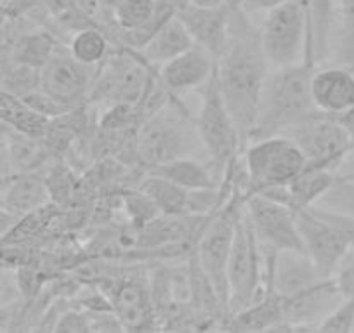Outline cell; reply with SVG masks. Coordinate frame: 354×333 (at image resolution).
<instances>
[{
    "instance_id": "46",
    "label": "cell",
    "mask_w": 354,
    "mask_h": 333,
    "mask_svg": "<svg viewBox=\"0 0 354 333\" xmlns=\"http://www.w3.org/2000/svg\"><path fill=\"white\" fill-rule=\"evenodd\" d=\"M353 71H354V68H353Z\"/></svg>"
},
{
    "instance_id": "33",
    "label": "cell",
    "mask_w": 354,
    "mask_h": 333,
    "mask_svg": "<svg viewBox=\"0 0 354 333\" xmlns=\"http://www.w3.org/2000/svg\"><path fill=\"white\" fill-rule=\"evenodd\" d=\"M21 99L25 101V103L28 104L32 110H35L37 113L44 115V117H47L49 120L61 117V115H64V113H68L70 110H73V108L66 106V104H63V103H59L57 99H54L53 96H49L47 93H44L42 89L33 91V93L26 94V96L21 97Z\"/></svg>"
},
{
    "instance_id": "38",
    "label": "cell",
    "mask_w": 354,
    "mask_h": 333,
    "mask_svg": "<svg viewBox=\"0 0 354 333\" xmlns=\"http://www.w3.org/2000/svg\"><path fill=\"white\" fill-rule=\"evenodd\" d=\"M12 166L9 162V153H8V142H6V135L0 137V182L6 181L9 175H12Z\"/></svg>"
},
{
    "instance_id": "18",
    "label": "cell",
    "mask_w": 354,
    "mask_h": 333,
    "mask_svg": "<svg viewBox=\"0 0 354 333\" xmlns=\"http://www.w3.org/2000/svg\"><path fill=\"white\" fill-rule=\"evenodd\" d=\"M333 181H335V172L304 166L301 174L285 186L283 205L294 212L309 209L322 198V195H325Z\"/></svg>"
},
{
    "instance_id": "43",
    "label": "cell",
    "mask_w": 354,
    "mask_h": 333,
    "mask_svg": "<svg viewBox=\"0 0 354 333\" xmlns=\"http://www.w3.org/2000/svg\"><path fill=\"white\" fill-rule=\"evenodd\" d=\"M101 4L104 6L106 9H110V11L115 12V9H117V6L120 4V0H100Z\"/></svg>"
},
{
    "instance_id": "7",
    "label": "cell",
    "mask_w": 354,
    "mask_h": 333,
    "mask_svg": "<svg viewBox=\"0 0 354 333\" xmlns=\"http://www.w3.org/2000/svg\"><path fill=\"white\" fill-rule=\"evenodd\" d=\"M195 122L205 155L209 156L214 166L224 172V169L234 158H238L243 146H241V139L233 117L230 115L223 96H221L216 71L203 86L202 108H200V113Z\"/></svg>"
},
{
    "instance_id": "34",
    "label": "cell",
    "mask_w": 354,
    "mask_h": 333,
    "mask_svg": "<svg viewBox=\"0 0 354 333\" xmlns=\"http://www.w3.org/2000/svg\"><path fill=\"white\" fill-rule=\"evenodd\" d=\"M54 332H71V333H85L93 332V321L88 311H77V309H66L57 316L54 323Z\"/></svg>"
},
{
    "instance_id": "6",
    "label": "cell",
    "mask_w": 354,
    "mask_h": 333,
    "mask_svg": "<svg viewBox=\"0 0 354 333\" xmlns=\"http://www.w3.org/2000/svg\"><path fill=\"white\" fill-rule=\"evenodd\" d=\"M261 243L248 220L245 205L234 222L233 243L227 263V287H230V314L247 307L264 292Z\"/></svg>"
},
{
    "instance_id": "14",
    "label": "cell",
    "mask_w": 354,
    "mask_h": 333,
    "mask_svg": "<svg viewBox=\"0 0 354 333\" xmlns=\"http://www.w3.org/2000/svg\"><path fill=\"white\" fill-rule=\"evenodd\" d=\"M311 96L323 113L342 115L354 108V73L351 68L335 66L315 70L311 77Z\"/></svg>"
},
{
    "instance_id": "42",
    "label": "cell",
    "mask_w": 354,
    "mask_h": 333,
    "mask_svg": "<svg viewBox=\"0 0 354 333\" xmlns=\"http://www.w3.org/2000/svg\"><path fill=\"white\" fill-rule=\"evenodd\" d=\"M11 61V56H4V54H0V84H2V77H4V71H6V66H8V63Z\"/></svg>"
},
{
    "instance_id": "30",
    "label": "cell",
    "mask_w": 354,
    "mask_h": 333,
    "mask_svg": "<svg viewBox=\"0 0 354 333\" xmlns=\"http://www.w3.org/2000/svg\"><path fill=\"white\" fill-rule=\"evenodd\" d=\"M337 61L354 68V0H340V30L337 44Z\"/></svg>"
},
{
    "instance_id": "39",
    "label": "cell",
    "mask_w": 354,
    "mask_h": 333,
    "mask_svg": "<svg viewBox=\"0 0 354 333\" xmlns=\"http://www.w3.org/2000/svg\"><path fill=\"white\" fill-rule=\"evenodd\" d=\"M18 219L19 217H16L15 213L8 212V210L0 207V240L8 236L9 231H11L12 227H15V224L18 222Z\"/></svg>"
},
{
    "instance_id": "1",
    "label": "cell",
    "mask_w": 354,
    "mask_h": 333,
    "mask_svg": "<svg viewBox=\"0 0 354 333\" xmlns=\"http://www.w3.org/2000/svg\"><path fill=\"white\" fill-rule=\"evenodd\" d=\"M268 73L270 63L262 53L261 32L248 25L245 12L233 6L230 39L216 59V78L243 148L257 118L259 101Z\"/></svg>"
},
{
    "instance_id": "28",
    "label": "cell",
    "mask_w": 354,
    "mask_h": 333,
    "mask_svg": "<svg viewBox=\"0 0 354 333\" xmlns=\"http://www.w3.org/2000/svg\"><path fill=\"white\" fill-rule=\"evenodd\" d=\"M0 89L16 97H25L26 94L40 89V70L26 64L9 61L6 66Z\"/></svg>"
},
{
    "instance_id": "13",
    "label": "cell",
    "mask_w": 354,
    "mask_h": 333,
    "mask_svg": "<svg viewBox=\"0 0 354 333\" xmlns=\"http://www.w3.org/2000/svg\"><path fill=\"white\" fill-rule=\"evenodd\" d=\"M216 71V57L202 46H192L188 50L162 64L160 78L172 94L203 87Z\"/></svg>"
},
{
    "instance_id": "41",
    "label": "cell",
    "mask_w": 354,
    "mask_h": 333,
    "mask_svg": "<svg viewBox=\"0 0 354 333\" xmlns=\"http://www.w3.org/2000/svg\"><path fill=\"white\" fill-rule=\"evenodd\" d=\"M188 2H192V4H196V6H205V8H210V6L223 4V2H226V0H188Z\"/></svg>"
},
{
    "instance_id": "3",
    "label": "cell",
    "mask_w": 354,
    "mask_h": 333,
    "mask_svg": "<svg viewBox=\"0 0 354 333\" xmlns=\"http://www.w3.org/2000/svg\"><path fill=\"white\" fill-rule=\"evenodd\" d=\"M136 146L139 165L145 171L177 158H198L202 153L205 155L196 122L176 94L139 125Z\"/></svg>"
},
{
    "instance_id": "17",
    "label": "cell",
    "mask_w": 354,
    "mask_h": 333,
    "mask_svg": "<svg viewBox=\"0 0 354 333\" xmlns=\"http://www.w3.org/2000/svg\"><path fill=\"white\" fill-rule=\"evenodd\" d=\"M192 46H195L192 35H189L186 26L181 23V19L174 16L138 53L141 54V57L146 63L156 66V64L169 63L170 59L188 50Z\"/></svg>"
},
{
    "instance_id": "21",
    "label": "cell",
    "mask_w": 354,
    "mask_h": 333,
    "mask_svg": "<svg viewBox=\"0 0 354 333\" xmlns=\"http://www.w3.org/2000/svg\"><path fill=\"white\" fill-rule=\"evenodd\" d=\"M136 188L141 189L153 200L162 216H186L188 213L189 191L169 179L145 172Z\"/></svg>"
},
{
    "instance_id": "12",
    "label": "cell",
    "mask_w": 354,
    "mask_h": 333,
    "mask_svg": "<svg viewBox=\"0 0 354 333\" xmlns=\"http://www.w3.org/2000/svg\"><path fill=\"white\" fill-rule=\"evenodd\" d=\"M231 8L223 2L219 6H196L188 0H177L176 16L181 19L196 46H202L214 57H219L230 39Z\"/></svg>"
},
{
    "instance_id": "11",
    "label": "cell",
    "mask_w": 354,
    "mask_h": 333,
    "mask_svg": "<svg viewBox=\"0 0 354 333\" xmlns=\"http://www.w3.org/2000/svg\"><path fill=\"white\" fill-rule=\"evenodd\" d=\"M94 73L93 66L82 64L70 49L57 44L53 56L40 68V89L59 103L77 108L87 103Z\"/></svg>"
},
{
    "instance_id": "26",
    "label": "cell",
    "mask_w": 354,
    "mask_h": 333,
    "mask_svg": "<svg viewBox=\"0 0 354 333\" xmlns=\"http://www.w3.org/2000/svg\"><path fill=\"white\" fill-rule=\"evenodd\" d=\"M177 0H156L153 15L149 16L148 21L141 25L139 28L131 30V32L122 33V46L125 49L141 50L149 40L153 39L156 32L169 21L170 18L176 16Z\"/></svg>"
},
{
    "instance_id": "4",
    "label": "cell",
    "mask_w": 354,
    "mask_h": 333,
    "mask_svg": "<svg viewBox=\"0 0 354 333\" xmlns=\"http://www.w3.org/2000/svg\"><path fill=\"white\" fill-rule=\"evenodd\" d=\"M243 169L247 175L245 200L252 195L283 188L297 178L306 166L301 149L285 135H271L250 142L243 151Z\"/></svg>"
},
{
    "instance_id": "8",
    "label": "cell",
    "mask_w": 354,
    "mask_h": 333,
    "mask_svg": "<svg viewBox=\"0 0 354 333\" xmlns=\"http://www.w3.org/2000/svg\"><path fill=\"white\" fill-rule=\"evenodd\" d=\"M261 47L273 68L292 66L304 61V0H292L268 11L261 30Z\"/></svg>"
},
{
    "instance_id": "2",
    "label": "cell",
    "mask_w": 354,
    "mask_h": 333,
    "mask_svg": "<svg viewBox=\"0 0 354 333\" xmlns=\"http://www.w3.org/2000/svg\"><path fill=\"white\" fill-rule=\"evenodd\" d=\"M315 70V64L302 61L292 66L274 68L268 73L248 142L283 134L292 125L318 111L311 96Z\"/></svg>"
},
{
    "instance_id": "32",
    "label": "cell",
    "mask_w": 354,
    "mask_h": 333,
    "mask_svg": "<svg viewBox=\"0 0 354 333\" xmlns=\"http://www.w3.org/2000/svg\"><path fill=\"white\" fill-rule=\"evenodd\" d=\"M318 332L349 333L354 332V298L344 297L337 307H333L318 325Z\"/></svg>"
},
{
    "instance_id": "44",
    "label": "cell",
    "mask_w": 354,
    "mask_h": 333,
    "mask_svg": "<svg viewBox=\"0 0 354 333\" xmlns=\"http://www.w3.org/2000/svg\"><path fill=\"white\" fill-rule=\"evenodd\" d=\"M9 132H11V127H9L8 124H6L2 118H0V137H4V135H8Z\"/></svg>"
},
{
    "instance_id": "27",
    "label": "cell",
    "mask_w": 354,
    "mask_h": 333,
    "mask_svg": "<svg viewBox=\"0 0 354 333\" xmlns=\"http://www.w3.org/2000/svg\"><path fill=\"white\" fill-rule=\"evenodd\" d=\"M118 196H120V209L124 210L129 224L134 229H142L146 224H149L160 216L153 200L148 195H145L141 189L124 188L118 191Z\"/></svg>"
},
{
    "instance_id": "16",
    "label": "cell",
    "mask_w": 354,
    "mask_h": 333,
    "mask_svg": "<svg viewBox=\"0 0 354 333\" xmlns=\"http://www.w3.org/2000/svg\"><path fill=\"white\" fill-rule=\"evenodd\" d=\"M306 50L304 61L318 64L328 54V40L333 25V0H304Z\"/></svg>"
},
{
    "instance_id": "45",
    "label": "cell",
    "mask_w": 354,
    "mask_h": 333,
    "mask_svg": "<svg viewBox=\"0 0 354 333\" xmlns=\"http://www.w3.org/2000/svg\"><path fill=\"white\" fill-rule=\"evenodd\" d=\"M4 182V181H2ZM2 182H0V200H2Z\"/></svg>"
},
{
    "instance_id": "15",
    "label": "cell",
    "mask_w": 354,
    "mask_h": 333,
    "mask_svg": "<svg viewBox=\"0 0 354 333\" xmlns=\"http://www.w3.org/2000/svg\"><path fill=\"white\" fill-rule=\"evenodd\" d=\"M50 203L42 172H15L2 182L0 207L16 217L42 209Z\"/></svg>"
},
{
    "instance_id": "20",
    "label": "cell",
    "mask_w": 354,
    "mask_h": 333,
    "mask_svg": "<svg viewBox=\"0 0 354 333\" xmlns=\"http://www.w3.org/2000/svg\"><path fill=\"white\" fill-rule=\"evenodd\" d=\"M6 142L12 172H44V169L54 162V156L42 137L11 131L6 135Z\"/></svg>"
},
{
    "instance_id": "31",
    "label": "cell",
    "mask_w": 354,
    "mask_h": 333,
    "mask_svg": "<svg viewBox=\"0 0 354 333\" xmlns=\"http://www.w3.org/2000/svg\"><path fill=\"white\" fill-rule=\"evenodd\" d=\"M156 0H120L115 9V21L124 32L139 28L153 15Z\"/></svg>"
},
{
    "instance_id": "36",
    "label": "cell",
    "mask_w": 354,
    "mask_h": 333,
    "mask_svg": "<svg viewBox=\"0 0 354 333\" xmlns=\"http://www.w3.org/2000/svg\"><path fill=\"white\" fill-rule=\"evenodd\" d=\"M285 2H292V0H238L236 6L243 12H257L270 11V9L285 4Z\"/></svg>"
},
{
    "instance_id": "10",
    "label": "cell",
    "mask_w": 354,
    "mask_h": 333,
    "mask_svg": "<svg viewBox=\"0 0 354 333\" xmlns=\"http://www.w3.org/2000/svg\"><path fill=\"white\" fill-rule=\"evenodd\" d=\"M295 224L309 257L319 274L333 276L349 254V241L313 207L295 212Z\"/></svg>"
},
{
    "instance_id": "35",
    "label": "cell",
    "mask_w": 354,
    "mask_h": 333,
    "mask_svg": "<svg viewBox=\"0 0 354 333\" xmlns=\"http://www.w3.org/2000/svg\"><path fill=\"white\" fill-rule=\"evenodd\" d=\"M18 319H21V307L18 302L0 298V330L11 328V323Z\"/></svg>"
},
{
    "instance_id": "40",
    "label": "cell",
    "mask_w": 354,
    "mask_h": 333,
    "mask_svg": "<svg viewBox=\"0 0 354 333\" xmlns=\"http://www.w3.org/2000/svg\"><path fill=\"white\" fill-rule=\"evenodd\" d=\"M337 118H339L340 124L346 127L347 134L351 135V142H353V149H354V108H353V110L346 111V113L337 115Z\"/></svg>"
},
{
    "instance_id": "22",
    "label": "cell",
    "mask_w": 354,
    "mask_h": 333,
    "mask_svg": "<svg viewBox=\"0 0 354 333\" xmlns=\"http://www.w3.org/2000/svg\"><path fill=\"white\" fill-rule=\"evenodd\" d=\"M0 118L11 127V131L32 135V137H44L49 125V118L37 113L28 106L21 97L0 89Z\"/></svg>"
},
{
    "instance_id": "29",
    "label": "cell",
    "mask_w": 354,
    "mask_h": 333,
    "mask_svg": "<svg viewBox=\"0 0 354 333\" xmlns=\"http://www.w3.org/2000/svg\"><path fill=\"white\" fill-rule=\"evenodd\" d=\"M313 207L354 217V178L335 175L333 184Z\"/></svg>"
},
{
    "instance_id": "5",
    "label": "cell",
    "mask_w": 354,
    "mask_h": 333,
    "mask_svg": "<svg viewBox=\"0 0 354 333\" xmlns=\"http://www.w3.org/2000/svg\"><path fill=\"white\" fill-rule=\"evenodd\" d=\"M306 158L308 169L335 172L353 151L351 135L337 115L315 111L283 132Z\"/></svg>"
},
{
    "instance_id": "19",
    "label": "cell",
    "mask_w": 354,
    "mask_h": 333,
    "mask_svg": "<svg viewBox=\"0 0 354 333\" xmlns=\"http://www.w3.org/2000/svg\"><path fill=\"white\" fill-rule=\"evenodd\" d=\"M148 172L169 179L188 191L219 188L221 184V178L214 174L209 165L198 162V158H177L162 163Z\"/></svg>"
},
{
    "instance_id": "24",
    "label": "cell",
    "mask_w": 354,
    "mask_h": 333,
    "mask_svg": "<svg viewBox=\"0 0 354 333\" xmlns=\"http://www.w3.org/2000/svg\"><path fill=\"white\" fill-rule=\"evenodd\" d=\"M57 44L59 42H56V39L47 32L26 33L16 40L12 49L9 50V56L15 63H21L40 70L53 56Z\"/></svg>"
},
{
    "instance_id": "23",
    "label": "cell",
    "mask_w": 354,
    "mask_h": 333,
    "mask_svg": "<svg viewBox=\"0 0 354 333\" xmlns=\"http://www.w3.org/2000/svg\"><path fill=\"white\" fill-rule=\"evenodd\" d=\"M68 49L75 59L94 68L106 59L113 47L103 30H100L97 26H87V28H82L73 33Z\"/></svg>"
},
{
    "instance_id": "9",
    "label": "cell",
    "mask_w": 354,
    "mask_h": 333,
    "mask_svg": "<svg viewBox=\"0 0 354 333\" xmlns=\"http://www.w3.org/2000/svg\"><path fill=\"white\" fill-rule=\"evenodd\" d=\"M245 212L261 247L278 254L297 252L306 256L294 210L268 196L252 195L245 200Z\"/></svg>"
},
{
    "instance_id": "25",
    "label": "cell",
    "mask_w": 354,
    "mask_h": 333,
    "mask_svg": "<svg viewBox=\"0 0 354 333\" xmlns=\"http://www.w3.org/2000/svg\"><path fill=\"white\" fill-rule=\"evenodd\" d=\"M42 175L49 191L50 203L64 209L73 202L77 195L78 178L73 174L71 166L64 163V160H54L50 166H47V171L42 172Z\"/></svg>"
},
{
    "instance_id": "37",
    "label": "cell",
    "mask_w": 354,
    "mask_h": 333,
    "mask_svg": "<svg viewBox=\"0 0 354 333\" xmlns=\"http://www.w3.org/2000/svg\"><path fill=\"white\" fill-rule=\"evenodd\" d=\"M335 280L344 297L354 298V263L349 264V266L342 267V269L339 271V274H337Z\"/></svg>"
}]
</instances>
